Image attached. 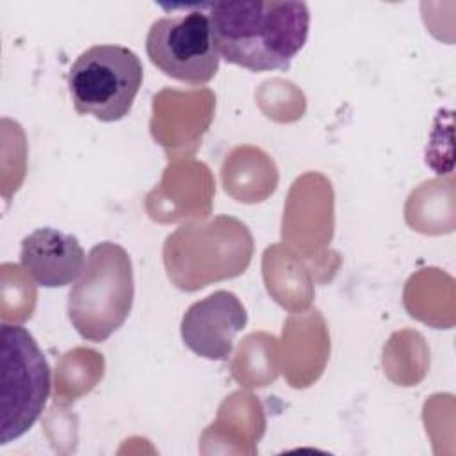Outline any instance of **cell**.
<instances>
[{"mask_svg": "<svg viewBox=\"0 0 456 456\" xmlns=\"http://www.w3.org/2000/svg\"><path fill=\"white\" fill-rule=\"evenodd\" d=\"M219 57L249 71L287 69L305 46L310 11L305 2H203Z\"/></svg>", "mask_w": 456, "mask_h": 456, "instance_id": "cell-1", "label": "cell"}, {"mask_svg": "<svg viewBox=\"0 0 456 456\" xmlns=\"http://www.w3.org/2000/svg\"><path fill=\"white\" fill-rule=\"evenodd\" d=\"M134 303V271L125 248L103 240L91 248L68 294V317L89 342L107 340L126 321Z\"/></svg>", "mask_w": 456, "mask_h": 456, "instance_id": "cell-2", "label": "cell"}, {"mask_svg": "<svg viewBox=\"0 0 456 456\" xmlns=\"http://www.w3.org/2000/svg\"><path fill=\"white\" fill-rule=\"evenodd\" d=\"M142 78L135 52L123 45H94L71 64L68 91L78 114L112 123L130 112Z\"/></svg>", "mask_w": 456, "mask_h": 456, "instance_id": "cell-3", "label": "cell"}, {"mask_svg": "<svg viewBox=\"0 0 456 456\" xmlns=\"http://www.w3.org/2000/svg\"><path fill=\"white\" fill-rule=\"evenodd\" d=\"M0 338V444L5 445L25 435L41 417L50 395L52 370L27 328L4 322Z\"/></svg>", "mask_w": 456, "mask_h": 456, "instance_id": "cell-4", "label": "cell"}, {"mask_svg": "<svg viewBox=\"0 0 456 456\" xmlns=\"http://www.w3.org/2000/svg\"><path fill=\"white\" fill-rule=\"evenodd\" d=\"M180 12L151 23L146 53L164 75L191 84L210 82L219 69V53L203 4L175 5Z\"/></svg>", "mask_w": 456, "mask_h": 456, "instance_id": "cell-5", "label": "cell"}, {"mask_svg": "<svg viewBox=\"0 0 456 456\" xmlns=\"http://www.w3.org/2000/svg\"><path fill=\"white\" fill-rule=\"evenodd\" d=\"M248 322V312L230 290H216L192 303L180 322L183 344L207 360H226L235 344V335Z\"/></svg>", "mask_w": 456, "mask_h": 456, "instance_id": "cell-6", "label": "cell"}, {"mask_svg": "<svg viewBox=\"0 0 456 456\" xmlns=\"http://www.w3.org/2000/svg\"><path fill=\"white\" fill-rule=\"evenodd\" d=\"M20 264L37 285L55 289L78 280L86 253L75 235L43 226L23 237Z\"/></svg>", "mask_w": 456, "mask_h": 456, "instance_id": "cell-7", "label": "cell"}]
</instances>
